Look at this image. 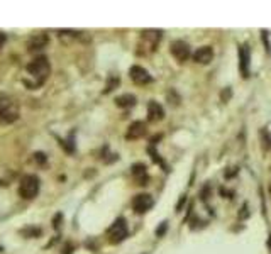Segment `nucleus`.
<instances>
[{
	"mask_svg": "<svg viewBox=\"0 0 271 254\" xmlns=\"http://www.w3.org/2000/svg\"><path fill=\"white\" fill-rule=\"evenodd\" d=\"M27 73L36 80V85H41L48 80L49 73H51V66H49V61L46 56H37L36 59L27 64Z\"/></svg>",
	"mask_w": 271,
	"mask_h": 254,
	"instance_id": "nucleus-1",
	"label": "nucleus"
},
{
	"mask_svg": "<svg viewBox=\"0 0 271 254\" xmlns=\"http://www.w3.org/2000/svg\"><path fill=\"white\" fill-rule=\"evenodd\" d=\"M19 193L26 200H32L39 193V178L34 177V175L24 177L21 180V183H19Z\"/></svg>",
	"mask_w": 271,
	"mask_h": 254,
	"instance_id": "nucleus-2",
	"label": "nucleus"
},
{
	"mask_svg": "<svg viewBox=\"0 0 271 254\" xmlns=\"http://www.w3.org/2000/svg\"><path fill=\"white\" fill-rule=\"evenodd\" d=\"M161 34L163 32L156 29H146L141 32V44H139V48L144 49V54L153 53L158 48V44L161 41Z\"/></svg>",
	"mask_w": 271,
	"mask_h": 254,
	"instance_id": "nucleus-3",
	"label": "nucleus"
},
{
	"mask_svg": "<svg viewBox=\"0 0 271 254\" xmlns=\"http://www.w3.org/2000/svg\"><path fill=\"white\" fill-rule=\"evenodd\" d=\"M125 237H127V222H125V219H122V217H119L109 229V241L112 244H119Z\"/></svg>",
	"mask_w": 271,
	"mask_h": 254,
	"instance_id": "nucleus-4",
	"label": "nucleus"
},
{
	"mask_svg": "<svg viewBox=\"0 0 271 254\" xmlns=\"http://www.w3.org/2000/svg\"><path fill=\"white\" fill-rule=\"evenodd\" d=\"M129 75H130V80H132L136 85H148V83L153 81V76L149 75L148 70H144L139 64H134V66L130 68Z\"/></svg>",
	"mask_w": 271,
	"mask_h": 254,
	"instance_id": "nucleus-5",
	"label": "nucleus"
},
{
	"mask_svg": "<svg viewBox=\"0 0 271 254\" xmlns=\"http://www.w3.org/2000/svg\"><path fill=\"white\" fill-rule=\"evenodd\" d=\"M153 197L148 195V193H141V195H136L132 200V209L136 214H144L153 207Z\"/></svg>",
	"mask_w": 271,
	"mask_h": 254,
	"instance_id": "nucleus-6",
	"label": "nucleus"
},
{
	"mask_svg": "<svg viewBox=\"0 0 271 254\" xmlns=\"http://www.w3.org/2000/svg\"><path fill=\"white\" fill-rule=\"evenodd\" d=\"M170 51H171L173 56H175L176 61H180V63H183L190 58V46L186 44L185 41H175V43L171 44Z\"/></svg>",
	"mask_w": 271,
	"mask_h": 254,
	"instance_id": "nucleus-7",
	"label": "nucleus"
},
{
	"mask_svg": "<svg viewBox=\"0 0 271 254\" xmlns=\"http://www.w3.org/2000/svg\"><path fill=\"white\" fill-rule=\"evenodd\" d=\"M249 59H251L249 46L242 44L239 48V70H241V75L244 78L249 76Z\"/></svg>",
	"mask_w": 271,
	"mask_h": 254,
	"instance_id": "nucleus-8",
	"label": "nucleus"
},
{
	"mask_svg": "<svg viewBox=\"0 0 271 254\" xmlns=\"http://www.w3.org/2000/svg\"><path fill=\"white\" fill-rule=\"evenodd\" d=\"M19 119V110L14 104H9L7 107L0 109V124H12Z\"/></svg>",
	"mask_w": 271,
	"mask_h": 254,
	"instance_id": "nucleus-9",
	"label": "nucleus"
},
{
	"mask_svg": "<svg viewBox=\"0 0 271 254\" xmlns=\"http://www.w3.org/2000/svg\"><path fill=\"white\" fill-rule=\"evenodd\" d=\"M163 117H165V110L158 102L151 100L148 104V121L149 122H160L163 121Z\"/></svg>",
	"mask_w": 271,
	"mask_h": 254,
	"instance_id": "nucleus-10",
	"label": "nucleus"
},
{
	"mask_svg": "<svg viewBox=\"0 0 271 254\" xmlns=\"http://www.w3.org/2000/svg\"><path fill=\"white\" fill-rule=\"evenodd\" d=\"M143 136H146V124L141 121H136L130 124L127 129V134H125V137H127L129 141L139 139V137H143Z\"/></svg>",
	"mask_w": 271,
	"mask_h": 254,
	"instance_id": "nucleus-11",
	"label": "nucleus"
},
{
	"mask_svg": "<svg viewBox=\"0 0 271 254\" xmlns=\"http://www.w3.org/2000/svg\"><path fill=\"white\" fill-rule=\"evenodd\" d=\"M193 59L200 64H209L214 59V49L210 46H202L193 53Z\"/></svg>",
	"mask_w": 271,
	"mask_h": 254,
	"instance_id": "nucleus-12",
	"label": "nucleus"
},
{
	"mask_svg": "<svg viewBox=\"0 0 271 254\" xmlns=\"http://www.w3.org/2000/svg\"><path fill=\"white\" fill-rule=\"evenodd\" d=\"M48 34H34L32 38L27 41V49L29 51H37V49H43L46 44H48Z\"/></svg>",
	"mask_w": 271,
	"mask_h": 254,
	"instance_id": "nucleus-13",
	"label": "nucleus"
},
{
	"mask_svg": "<svg viewBox=\"0 0 271 254\" xmlns=\"http://www.w3.org/2000/svg\"><path fill=\"white\" fill-rule=\"evenodd\" d=\"M132 177L138 180L139 185H146L148 182V173H146V166L143 163H138L132 166Z\"/></svg>",
	"mask_w": 271,
	"mask_h": 254,
	"instance_id": "nucleus-14",
	"label": "nucleus"
},
{
	"mask_svg": "<svg viewBox=\"0 0 271 254\" xmlns=\"http://www.w3.org/2000/svg\"><path fill=\"white\" fill-rule=\"evenodd\" d=\"M115 104L119 105V107H122V109H129V107H134V104H136V97L134 95H130V94H124V95H120L115 99Z\"/></svg>",
	"mask_w": 271,
	"mask_h": 254,
	"instance_id": "nucleus-15",
	"label": "nucleus"
},
{
	"mask_svg": "<svg viewBox=\"0 0 271 254\" xmlns=\"http://www.w3.org/2000/svg\"><path fill=\"white\" fill-rule=\"evenodd\" d=\"M259 139H261V146H263V149L271 151V134L266 127L259 131Z\"/></svg>",
	"mask_w": 271,
	"mask_h": 254,
	"instance_id": "nucleus-16",
	"label": "nucleus"
},
{
	"mask_svg": "<svg viewBox=\"0 0 271 254\" xmlns=\"http://www.w3.org/2000/svg\"><path fill=\"white\" fill-rule=\"evenodd\" d=\"M34 159H36L39 164H43V163H46V154H43V152H36V154H34Z\"/></svg>",
	"mask_w": 271,
	"mask_h": 254,
	"instance_id": "nucleus-17",
	"label": "nucleus"
},
{
	"mask_svg": "<svg viewBox=\"0 0 271 254\" xmlns=\"http://www.w3.org/2000/svg\"><path fill=\"white\" fill-rule=\"evenodd\" d=\"M149 152H151V156H153V159H154V161H156V163H160V164H163V166H165V163H163V161H161V158H160V156H158V152H156V151H154V149H153V147H149Z\"/></svg>",
	"mask_w": 271,
	"mask_h": 254,
	"instance_id": "nucleus-18",
	"label": "nucleus"
},
{
	"mask_svg": "<svg viewBox=\"0 0 271 254\" xmlns=\"http://www.w3.org/2000/svg\"><path fill=\"white\" fill-rule=\"evenodd\" d=\"M22 234H24V235H27V234H29V235H39L41 230L39 229H24V230H22Z\"/></svg>",
	"mask_w": 271,
	"mask_h": 254,
	"instance_id": "nucleus-19",
	"label": "nucleus"
},
{
	"mask_svg": "<svg viewBox=\"0 0 271 254\" xmlns=\"http://www.w3.org/2000/svg\"><path fill=\"white\" fill-rule=\"evenodd\" d=\"M166 227H168V222H163V224L160 225V229H156V235H158V237H161V235L165 234Z\"/></svg>",
	"mask_w": 271,
	"mask_h": 254,
	"instance_id": "nucleus-20",
	"label": "nucleus"
},
{
	"mask_svg": "<svg viewBox=\"0 0 271 254\" xmlns=\"http://www.w3.org/2000/svg\"><path fill=\"white\" fill-rule=\"evenodd\" d=\"M231 99V90L227 89V92H222V102H227Z\"/></svg>",
	"mask_w": 271,
	"mask_h": 254,
	"instance_id": "nucleus-21",
	"label": "nucleus"
},
{
	"mask_svg": "<svg viewBox=\"0 0 271 254\" xmlns=\"http://www.w3.org/2000/svg\"><path fill=\"white\" fill-rule=\"evenodd\" d=\"M4 43H6V34H0V49H2Z\"/></svg>",
	"mask_w": 271,
	"mask_h": 254,
	"instance_id": "nucleus-22",
	"label": "nucleus"
},
{
	"mask_svg": "<svg viewBox=\"0 0 271 254\" xmlns=\"http://www.w3.org/2000/svg\"><path fill=\"white\" fill-rule=\"evenodd\" d=\"M0 251H2V247H0Z\"/></svg>",
	"mask_w": 271,
	"mask_h": 254,
	"instance_id": "nucleus-23",
	"label": "nucleus"
}]
</instances>
